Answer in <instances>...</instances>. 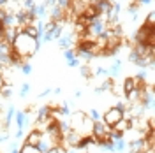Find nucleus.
Listing matches in <instances>:
<instances>
[{"label":"nucleus","mask_w":155,"mask_h":153,"mask_svg":"<svg viewBox=\"0 0 155 153\" xmlns=\"http://www.w3.org/2000/svg\"><path fill=\"white\" fill-rule=\"evenodd\" d=\"M39 41L34 37H30V35H27L25 32H21V34H18L16 35V39L12 41V49H14V53H18L19 57L23 58V62L27 60V58H30L32 55H35L39 49Z\"/></svg>","instance_id":"obj_1"},{"label":"nucleus","mask_w":155,"mask_h":153,"mask_svg":"<svg viewBox=\"0 0 155 153\" xmlns=\"http://www.w3.org/2000/svg\"><path fill=\"white\" fill-rule=\"evenodd\" d=\"M136 44H146V46H155V28L141 27L136 32Z\"/></svg>","instance_id":"obj_2"},{"label":"nucleus","mask_w":155,"mask_h":153,"mask_svg":"<svg viewBox=\"0 0 155 153\" xmlns=\"http://www.w3.org/2000/svg\"><path fill=\"white\" fill-rule=\"evenodd\" d=\"M122 118H124V111L116 109L115 106H113V107H109L106 113L102 115V122H104L107 127H113V125H115L118 120H122Z\"/></svg>","instance_id":"obj_3"},{"label":"nucleus","mask_w":155,"mask_h":153,"mask_svg":"<svg viewBox=\"0 0 155 153\" xmlns=\"http://www.w3.org/2000/svg\"><path fill=\"white\" fill-rule=\"evenodd\" d=\"M109 130H111V127H107L102 120H97V122H94V127H92V135H95L99 141L101 139H107Z\"/></svg>","instance_id":"obj_4"},{"label":"nucleus","mask_w":155,"mask_h":153,"mask_svg":"<svg viewBox=\"0 0 155 153\" xmlns=\"http://www.w3.org/2000/svg\"><path fill=\"white\" fill-rule=\"evenodd\" d=\"M71 116V120H67L69 125H71V130H76V132H79V129H81V125H83V120H85V116H87V113H83V111H74Z\"/></svg>","instance_id":"obj_5"},{"label":"nucleus","mask_w":155,"mask_h":153,"mask_svg":"<svg viewBox=\"0 0 155 153\" xmlns=\"http://www.w3.org/2000/svg\"><path fill=\"white\" fill-rule=\"evenodd\" d=\"M42 135H44V132H39L37 129H34V130H30V134L25 135V143H23V144L37 146V144L41 143V139H42Z\"/></svg>","instance_id":"obj_6"},{"label":"nucleus","mask_w":155,"mask_h":153,"mask_svg":"<svg viewBox=\"0 0 155 153\" xmlns=\"http://www.w3.org/2000/svg\"><path fill=\"white\" fill-rule=\"evenodd\" d=\"M57 42H58V48H62V49L72 48V30H71V32H65V30H64L62 37L57 39Z\"/></svg>","instance_id":"obj_7"},{"label":"nucleus","mask_w":155,"mask_h":153,"mask_svg":"<svg viewBox=\"0 0 155 153\" xmlns=\"http://www.w3.org/2000/svg\"><path fill=\"white\" fill-rule=\"evenodd\" d=\"M12 120H16V127H18V129H23V130H25V129H27V125L30 123L28 116L25 115L23 111H16Z\"/></svg>","instance_id":"obj_8"},{"label":"nucleus","mask_w":155,"mask_h":153,"mask_svg":"<svg viewBox=\"0 0 155 153\" xmlns=\"http://www.w3.org/2000/svg\"><path fill=\"white\" fill-rule=\"evenodd\" d=\"M120 70H122V60L120 58H115V62L111 63V67L107 69V76L111 77V79H116L118 74H120Z\"/></svg>","instance_id":"obj_9"},{"label":"nucleus","mask_w":155,"mask_h":153,"mask_svg":"<svg viewBox=\"0 0 155 153\" xmlns=\"http://www.w3.org/2000/svg\"><path fill=\"white\" fill-rule=\"evenodd\" d=\"M111 129H113V130H116V132H122V134H125L127 130L130 129V122H129V118H125V116H124V118H122V120H118V122H116V123L113 125Z\"/></svg>","instance_id":"obj_10"},{"label":"nucleus","mask_w":155,"mask_h":153,"mask_svg":"<svg viewBox=\"0 0 155 153\" xmlns=\"http://www.w3.org/2000/svg\"><path fill=\"white\" fill-rule=\"evenodd\" d=\"M53 146H55V144H53V141H51L48 135L44 134V135H42V139H41V143H39L37 146H35V148H37V150H39L41 153H46V151H49V150H51Z\"/></svg>","instance_id":"obj_11"},{"label":"nucleus","mask_w":155,"mask_h":153,"mask_svg":"<svg viewBox=\"0 0 155 153\" xmlns=\"http://www.w3.org/2000/svg\"><path fill=\"white\" fill-rule=\"evenodd\" d=\"M136 88H137V81H136L134 77H125V81H124V95L130 93Z\"/></svg>","instance_id":"obj_12"},{"label":"nucleus","mask_w":155,"mask_h":153,"mask_svg":"<svg viewBox=\"0 0 155 153\" xmlns=\"http://www.w3.org/2000/svg\"><path fill=\"white\" fill-rule=\"evenodd\" d=\"M14 113H16L14 106H9V107H7V113H5V118H4V130H7V129H9V125L12 123Z\"/></svg>","instance_id":"obj_13"},{"label":"nucleus","mask_w":155,"mask_h":153,"mask_svg":"<svg viewBox=\"0 0 155 153\" xmlns=\"http://www.w3.org/2000/svg\"><path fill=\"white\" fill-rule=\"evenodd\" d=\"M49 35H51V41H57V39L62 37V34H64V23H57L51 32H48Z\"/></svg>","instance_id":"obj_14"},{"label":"nucleus","mask_w":155,"mask_h":153,"mask_svg":"<svg viewBox=\"0 0 155 153\" xmlns=\"http://www.w3.org/2000/svg\"><path fill=\"white\" fill-rule=\"evenodd\" d=\"M23 32H25L27 35H30V37H34V39H37L39 35H41V32L37 30L35 25H27V27H23Z\"/></svg>","instance_id":"obj_15"},{"label":"nucleus","mask_w":155,"mask_h":153,"mask_svg":"<svg viewBox=\"0 0 155 153\" xmlns=\"http://www.w3.org/2000/svg\"><path fill=\"white\" fill-rule=\"evenodd\" d=\"M127 148V143H125V137L124 139H118V141H113V151L116 153H124Z\"/></svg>","instance_id":"obj_16"},{"label":"nucleus","mask_w":155,"mask_h":153,"mask_svg":"<svg viewBox=\"0 0 155 153\" xmlns=\"http://www.w3.org/2000/svg\"><path fill=\"white\" fill-rule=\"evenodd\" d=\"M44 16H48V9H46V5H44V4L35 5V18L41 19V18H44Z\"/></svg>","instance_id":"obj_17"},{"label":"nucleus","mask_w":155,"mask_h":153,"mask_svg":"<svg viewBox=\"0 0 155 153\" xmlns=\"http://www.w3.org/2000/svg\"><path fill=\"white\" fill-rule=\"evenodd\" d=\"M57 115L58 116H69L71 115V109H69V102H64V104L57 107Z\"/></svg>","instance_id":"obj_18"},{"label":"nucleus","mask_w":155,"mask_h":153,"mask_svg":"<svg viewBox=\"0 0 155 153\" xmlns=\"http://www.w3.org/2000/svg\"><path fill=\"white\" fill-rule=\"evenodd\" d=\"M145 27H148V28H155V16H153V11H150L148 12V16H146V21L143 23Z\"/></svg>","instance_id":"obj_19"},{"label":"nucleus","mask_w":155,"mask_h":153,"mask_svg":"<svg viewBox=\"0 0 155 153\" xmlns=\"http://www.w3.org/2000/svg\"><path fill=\"white\" fill-rule=\"evenodd\" d=\"M0 95L4 97V99H9V97L12 95V86L11 85H4L2 88H0Z\"/></svg>","instance_id":"obj_20"},{"label":"nucleus","mask_w":155,"mask_h":153,"mask_svg":"<svg viewBox=\"0 0 155 153\" xmlns=\"http://www.w3.org/2000/svg\"><path fill=\"white\" fill-rule=\"evenodd\" d=\"M11 51H12V46L4 42V41H0V55H9Z\"/></svg>","instance_id":"obj_21"},{"label":"nucleus","mask_w":155,"mask_h":153,"mask_svg":"<svg viewBox=\"0 0 155 153\" xmlns=\"http://www.w3.org/2000/svg\"><path fill=\"white\" fill-rule=\"evenodd\" d=\"M19 153H41L35 148V146H30V144H23L21 148H19Z\"/></svg>","instance_id":"obj_22"},{"label":"nucleus","mask_w":155,"mask_h":153,"mask_svg":"<svg viewBox=\"0 0 155 153\" xmlns=\"http://www.w3.org/2000/svg\"><path fill=\"white\" fill-rule=\"evenodd\" d=\"M92 74H94V77H97V76L109 77V76H107V69H104V67H95L94 70H92Z\"/></svg>","instance_id":"obj_23"},{"label":"nucleus","mask_w":155,"mask_h":153,"mask_svg":"<svg viewBox=\"0 0 155 153\" xmlns=\"http://www.w3.org/2000/svg\"><path fill=\"white\" fill-rule=\"evenodd\" d=\"M79 72H81V76H83V77H94L92 69L88 67V65H81V67H79Z\"/></svg>","instance_id":"obj_24"},{"label":"nucleus","mask_w":155,"mask_h":153,"mask_svg":"<svg viewBox=\"0 0 155 153\" xmlns=\"http://www.w3.org/2000/svg\"><path fill=\"white\" fill-rule=\"evenodd\" d=\"M88 118H90L92 122H97V120H101V113H99L97 109H90V111H88Z\"/></svg>","instance_id":"obj_25"},{"label":"nucleus","mask_w":155,"mask_h":153,"mask_svg":"<svg viewBox=\"0 0 155 153\" xmlns=\"http://www.w3.org/2000/svg\"><path fill=\"white\" fill-rule=\"evenodd\" d=\"M67 65H69L71 69L79 67V65H81V60H79L78 57H74V58H71V60H67Z\"/></svg>","instance_id":"obj_26"},{"label":"nucleus","mask_w":155,"mask_h":153,"mask_svg":"<svg viewBox=\"0 0 155 153\" xmlns=\"http://www.w3.org/2000/svg\"><path fill=\"white\" fill-rule=\"evenodd\" d=\"M28 92H30V85L28 83H23V85H21V90H19V97H27Z\"/></svg>","instance_id":"obj_27"},{"label":"nucleus","mask_w":155,"mask_h":153,"mask_svg":"<svg viewBox=\"0 0 155 153\" xmlns=\"http://www.w3.org/2000/svg\"><path fill=\"white\" fill-rule=\"evenodd\" d=\"M64 57H65V60H71V58H74V57H76V51H74L72 48L64 49Z\"/></svg>","instance_id":"obj_28"},{"label":"nucleus","mask_w":155,"mask_h":153,"mask_svg":"<svg viewBox=\"0 0 155 153\" xmlns=\"http://www.w3.org/2000/svg\"><path fill=\"white\" fill-rule=\"evenodd\" d=\"M32 7H35V2L34 0H25L23 2V11H30Z\"/></svg>","instance_id":"obj_29"},{"label":"nucleus","mask_w":155,"mask_h":153,"mask_svg":"<svg viewBox=\"0 0 155 153\" xmlns=\"http://www.w3.org/2000/svg\"><path fill=\"white\" fill-rule=\"evenodd\" d=\"M55 4H57L58 7H62L64 11L69 9V0H55Z\"/></svg>","instance_id":"obj_30"},{"label":"nucleus","mask_w":155,"mask_h":153,"mask_svg":"<svg viewBox=\"0 0 155 153\" xmlns=\"http://www.w3.org/2000/svg\"><path fill=\"white\" fill-rule=\"evenodd\" d=\"M19 146L18 144V141H14V143H11V146H9V153H19Z\"/></svg>","instance_id":"obj_31"},{"label":"nucleus","mask_w":155,"mask_h":153,"mask_svg":"<svg viewBox=\"0 0 155 153\" xmlns=\"http://www.w3.org/2000/svg\"><path fill=\"white\" fill-rule=\"evenodd\" d=\"M137 60H139V57H137V53H136L134 49H130V51H129V62H132V63H136Z\"/></svg>","instance_id":"obj_32"},{"label":"nucleus","mask_w":155,"mask_h":153,"mask_svg":"<svg viewBox=\"0 0 155 153\" xmlns=\"http://www.w3.org/2000/svg\"><path fill=\"white\" fill-rule=\"evenodd\" d=\"M21 72L28 76L30 72H32V65H30V63H23V65H21Z\"/></svg>","instance_id":"obj_33"},{"label":"nucleus","mask_w":155,"mask_h":153,"mask_svg":"<svg viewBox=\"0 0 155 153\" xmlns=\"http://www.w3.org/2000/svg\"><path fill=\"white\" fill-rule=\"evenodd\" d=\"M7 141H9V134H7V130L0 132V143H7Z\"/></svg>","instance_id":"obj_34"},{"label":"nucleus","mask_w":155,"mask_h":153,"mask_svg":"<svg viewBox=\"0 0 155 153\" xmlns=\"http://www.w3.org/2000/svg\"><path fill=\"white\" fill-rule=\"evenodd\" d=\"M14 137H16V141L23 139V137H25V130H23V129H18V130H16V134H14Z\"/></svg>","instance_id":"obj_35"},{"label":"nucleus","mask_w":155,"mask_h":153,"mask_svg":"<svg viewBox=\"0 0 155 153\" xmlns=\"http://www.w3.org/2000/svg\"><path fill=\"white\" fill-rule=\"evenodd\" d=\"M49 92H51L49 88H44V90H42V92L39 93V99H44V97H48V95H49Z\"/></svg>","instance_id":"obj_36"},{"label":"nucleus","mask_w":155,"mask_h":153,"mask_svg":"<svg viewBox=\"0 0 155 153\" xmlns=\"http://www.w3.org/2000/svg\"><path fill=\"white\" fill-rule=\"evenodd\" d=\"M7 4L9 0H0V9H7Z\"/></svg>","instance_id":"obj_37"},{"label":"nucleus","mask_w":155,"mask_h":153,"mask_svg":"<svg viewBox=\"0 0 155 153\" xmlns=\"http://www.w3.org/2000/svg\"><path fill=\"white\" fill-rule=\"evenodd\" d=\"M53 93H55V95H60V93H62V88H60V86L55 88V90H53Z\"/></svg>","instance_id":"obj_38"},{"label":"nucleus","mask_w":155,"mask_h":153,"mask_svg":"<svg viewBox=\"0 0 155 153\" xmlns=\"http://www.w3.org/2000/svg\"><path fill=\"white\" fill-rule=\"evenodd\" d=\"M81 95H83V92H81V90H76V92H74V97H78V99H79Z\"/></svg>","instance_id":"obj_39"},{"label":"nucleus","mask_w":155,"mask_h":153,"mask_svg":"<svg viewBox=\"0 0 155 153\" xmlns=\"http://www.w3.org/2000/svg\"><path fill=\"white\" fill-rule=\"evenodd\" d=\"M97 0H90V4H92V5H94V4H95Z\"/></svg>","instance_id":"obj_40"},{"label":"nucleus","mask_w":155,"mask_h":153,"mask_svg":"<svg viewBox=\"0 0 155 153\" xmlns=\"http://www.w3.org/2000/svg\"><path fill=\"white\" fill-rule=\"evenodd\" d=\"M2 30H4V28H2V21H0V32H2Z\"/></svg>","instance_id":"obj_41"}]
</instances>
